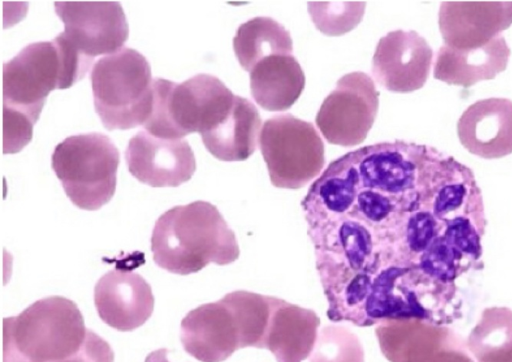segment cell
I'll list each match as a JSON object with an SVG mask.
<instances>
[{
    "mask_svg": "<svg viewBox=\"0 0 512 362\" xmlns=\"http://www.w3.org/2000/svg\"><path fill=\"white\" fill-rule=\"evenodd\" d=\"M130 174L151 187H177L189 181L196 160L185 139H166L145 129L135 134L125 150Z\"/></svg>",
    "mask_w": 512,
    "mask_h": 362,
    "instance_id": "4fadbf2b",
    "label": "cell"
},
{
    "mask_svg": "<svg viewBox=\"0 0 512 362\" xmlns=\"http://www.w3.org/2000/svg\"><path fill=\"white\" fill-rule=\"evenodd\" d=\"M308 12L316 28L327 36H340L353 30L362 20L366 2L309 1Z\"/></svg>",
    "mask_w": 512,
    "mask_h": 362,
    "instance_id": "4316f807",
    "label": "cell"
},
{
    "mask_svg": "<svg viewBox=\"0 0 512 362\" xmlns=\"http://www.w3.org/2000/svg\"><path fill=\"white\" fill-rule=\"evenodd\" d=\"M67 362H114V352L107 341L90 330L84 347Z\"/></svg>",
    "mask_w": 512,
    "mask_h": 362,
    "instance_id": "f1b7e54d",
    "label": "cell"
},
{
    "mask_svg": "<svg viewBox=\"0 0 512 362\" xmlns=\"http://www.w3.org/2000/svg\"><path fill=\"white\" fill-rule=\"evenodd\" d=\"M224 298L236 317L242 348H265L271 315L279 298L245 290L230 292Z\"/></svg>",
    "mask_w": 512,
    "mask_h": 362,
    "instance_id": "484cf974",
    "label": "cell"
},
{
    "mask_svg": "<svg viewBox=\"0 0 512 362\" xmlns=\"http://www.w3.org/2000/svg\"><path fill=\"white\" fill-rule=\"evenodd\" d=\"M310 362H364V350L350 329L326 325L318 333Z\"/></svg>",
    "mask_w": 512,
    "mask_h": 362,
    "instance_id": "83f0119b",
    "label": "cell"
},
{
    "mask_svg": "<svg viewBox=\"0 0 512 362\" xmlns=\"http://www.w3.org/2000/svg\"><path fill=\"white\" fill-rule=\"evenodd\" d=\"M167 349L161 348L148 354L145 362H170L167 358Z\"/></svg>",
    "mask_w": 512,
    "mask_h": 362,
    "instance_id": "f546056e",
    "label": "cell"
},
{
    "mask_svg": "<svg viewBox=\"0 0 512 362\" xmlns=\"http://www.w3.org/2000/svg\"><path fill=\"white\" fill-rule=\"evenodd\" d=\"M55 89H65L57 46L53 41L27 45L3 64V118L34 126Z\"/></svg>",
    "mask_w": 512,
    "mask_h": 362,
    "instance_id": "9c48e42d",
    "label": "cell"
},
{
    "mask_svg": "<svg viewBox=\"0 0 512 362\" xmlns=\"http://www.w3.org/2000/svg\"><path fill=\"white\" fill-rule=\"evenodd\" d=\"M510 53L502 35L475 49L458 50L443 45L436 53L433 76L449 85L467 88L503 72Z\"/></svg>",
    "mask_w": 512,
    "mask_h": 362,
    "instance_id": "ffe728a7",
    "label": "cell"
},
{
    "mask_svg": "<svg viewBox=\"0 0 512 362\" xmlns=\"http://www.w3.org/2000/svg\"><path fill=\"white\" fill-rule=\"evenodd\" d=\"M120 155L109 136L91 132L58 143L51 166L70 201L83 210H98L114 196Z\"/></svg>",
    "mask_w": 512,
    "mask_h": 362,
    "instance_id": "8992f818",
    "label": "cell"
},
{
    "mask_svg": "<svg viewBox=\"0 0 512 362\" xmlns=\"http://www.w3.org/2000/svg\"><path fill=\"white\" fill-rule=\"evenodd\" d=\"M94 108L109 130L144 125L153 106V80L146 57L133 48L97 60L90 74Z\"/></svg>",
    "mask_w": 512,
    "mask_h": 362,
    "instance_id": "5b68a950",
    "label": "cell"
},
{
    "mask_svg": "<svg viewBox=\"0 0 512 362\" xmlns=\"http://www.w3.org/2000/svg\"><path fill=\"white\" fill-rule=\"evenodd\" d=\"M94 303L100 319L110 327L132 331L152 315L154 295L151 286L138 273L113 269L94 287Z\"/></svg>",
    "mask_w": 512,
    "mask_h": 362,
    "instance_id": "e0dca14e",
    "label": "cell"
},
{
    "mask_svg": "<svg viewBox=\"0 0 512 362\" xmlns=\"http://www.w3.org/2000/svg\"><path fill=\"white\" fill-rule=\"evenodd\" d=\"M54 7L64 30L53 41L80 79L95 57L119 51L128 38L126 16L116 1H56Z\"/></svg>",
    "mask_w": 512,
    "mask_h": 362,
    "instance_id": "52a82bcc",
    "label": "cell"
},
{
    "mask_svg": "<svg viewBox=\"0 0 512 362\" xmlns=\"http://www.w3.org/2000/svg\"><path fill=\"white\" fill-rule=\"evenodd\" d=\"M233 49L240 66L250 72L269 56L291 55L293 45L283 25L270 17H255L238 27Z\"/></svg>",
    "mask_w": 512,
    "mask_h": 362,
    "instance_id": "cb8c5ba5",
    "label": "cell"
},
{
    "mask_svg": "<svg viewBox=\"0 0 512 362\" xmlns=\"http://www.w3.org/2000/svg\"><path fill=\"white\" fill-rule=\"evenodd\" d=\"M432 58L431 47L416 31L395 30L378 41L371 70L386 90L410 93L426 83Z\"/></svg>",
    "mask_w": 512,
    "mask_h": 362,
    "instance_id": "5bb4252c",
    "label": "cell"
},
{
    "mask_svg": "<svg viewBox=\"0 0 512 362\" xmlns=\"http://www.w3.org/2000/svg\"><path fill=\"white\" fill-rule=\"evenodd\" d=\"M375 334L389 362H475L465 341L446 325L391 320L378 324Z\"/></svg>",
    "mask_w": 512,
    "mask_h": 362,
    "instance_id": "7c38bea8",
    "label": "cell"
},
{
    "mask_svg": "<svg viewBox=\"0 0 512 362\" xmlns=\"http://www.w3.org/2000/svg\"><path fill=\"white\" fill-rule=\"evenodd\" d=\"M91 329L70 299L46 297L3 320V362H67L85 345Z\"/></svg>",
    "mask_w": 512,
    "mask_h": 362,
    "instance_id": "7a4b0ae2",
    "label": "cell"
},
{
    "mask_svg": "<svg viewBox=\"0 0 512 362\" xmlns=\"http://www.w3.org/2000/svg\"><path fill=\"white\" fill-rule=\"evenodd\" d=\"M151 251L157 266L188 275L210 263L227 265L239 257V245L216 206L194 201L174 206L155 222Z\"/></svg>",
    "mask_w": 512,
    "mask_h": 362,
    "instance_id": "6da1fadb",
    "label": "cell"
},
{
    "mask_svg": "<svg viewBox=\"0 0 512 362\" xmlns=\"http://www.w3.org/2000/svg\"><path fill=\"white\" fill-rule=\"evenodd\" d=\"M465 344L475 362H512V310L485 308Z\"/></svg>",
    "mask_w": 512,
    "mask_h": 362,
    "instance_id": "d4e9b609",
    "label": "cell"
},
{
    "mask_svg": "<svg viewBox=\"0 0 512 362\" xmlns=\"http://www.w3.org/2000/svg\"><path fill=\"white\" fill-rule=\"evenodd\" d=\"M251 95L262 109L288 110L305 87V74L291 55H272L261 60L249 74Z\"/></svg>",
    "mask_w": 512,
    "mask_h": 362,
    "instance_id": "7402d4cb",
    "label": "cell"
},
{
    "mask_svg": "<svg viewBox=\"0 0 512 362\" xmlns=\"http://www.w3.org/2000/svg\"><path fill=\"white\" fill-rule=\"evenodd\" d=\"M428 148L396 140L357 149L360 186L419 206L421 172Z\"/></svg>",
    "mask_w": 512,
    "mask_h": 362,
    "instance_id": "8fae6325",
    "label": "cell"
},
{
    "mask_svg": "<svg viewBox=\"0 0 512 362\" xmlns=\"http://www.w3.org/2000/svg\"><path fill=\"white\" fill-rule=\"evenodd\" d=\"M457 134L464 148L478 157L512 154V101L495 97L476 101L459 118Z\"/></svg>",
    "mask_w": 512,
    "mask_h": 362,
    "instance_id": "ac0fdd59",
    "label": "cell"
},
{
    "mask_svg": "<svg viewBox=\"0 0 512 362\" xmlns=\"http://www.w3.org/2000/svg\"><path fill=\"white\" fill-rule=\"evenodd\" d=\"M259 147L270 181L278 188H302L324 167V143L316 128L289 113L264 122Z\"/></svg>",
    "mask_w": 512,
    "mask_h": 362,
    "instance_id": "ba28073f",
    "label": "cell"
},
{
    "mask_svg": "<svg viewBox=\"0 0 512 362\" xmlns=\"http://www.w3.org/2000/svg\"><path fill=\"white\" fill-rule=\"evenodd\" d=\"M359 190L356 150L331 162L313 182L301 205L308 228L346 216Z\"/></svg>",
    "mask_w": 512,
    "mask_h": 362,
    "instance_id": "d6986e66",
    "label": "cell"
},
{
    "mask_svg": "<svg viewBox=\"0 0 512 362\" xmlns=\"http://www.w3.org/2000/svg\"><path fill=\"white\" fill-rule=\"evenodd\" d=\"M180 339L200 362H223L242 348L236 317L224 297L191 310L181 321Z\"/></svg>",
    "mask_w": 512,
    "mask_h": 362,
    "instance_id": "2e32d148",
    "label": "cell"
},
{
    "mask_svg": "<svg viewBox=\"0 0 512 362\" xmlns=\"http://www.w3.org/2000/svg\"><path fill=\"white\" fill-rule=\"evenodd\" d=\"M379 92L364 72L345 74L324 99L315 121L330 144L351 147L361 144L376 119Z\"/></svg>",
    "mask_w": 512,
    "mask_h": 362,
    "instance_id": "30bf717a",
    "label": "cell"
},
{
    "mask_svg": "<svg viewBox=\"0 0 512 362\" xmlns=\"http://www.w3.org/2000/svg\"><path fill=\"white\" fill-rule=\"evenodd\" d=\"M235 96L210 74H197L182 83L155 78L152 112L144 129L166 139H181L194 132L203 135L227 117Z\"/></svg>",
    "mask_w": 512,
    "mask_h": 362,
    "instance_id": "277c9868",
    "label": "cell"
},
{
    "mask_svg": "<svg viewBox=\"0 0 512 362\" xmlns=\"http://www.w3.org/2000/svg\"><path fill=\"white\" fill-rule=\"evenodd\" d=\"M454 283L434 279L418 266L392 261L373 277L365 304V327L391 320L417 319L438 325L460 317Z\"/></svg>",
    "mask_w": 512,
    "mask_h": 362,
    "instance_id": "3957f363",
    "label": "cell"
},
{
    "mask_svg": "<svg viewBox=\"0 0 512 362\" xmlns=\"http://www.w3.org/2000/svg\"><path fill=\"white\" fill-rule=\"evenodd\" d=\"M320 319L311 309L278 299L270 319L265 348L277 362H302L313 351Z\"/></svg>",
    "mask_w": 512,
    "mask_h": 362,
    "instance_id": "44dd1931",
    "label": "cell"
},
{
    "mask_svg": "<svg viewBox=\"0 0 512 362\" xmlns=\"http://www.w3.org/2000/svg\"><path fill=\"white\" fill-rule=\"evenodd\" d=\"M261 117L256 106L236 95L227 117L213 130L201 135L205 148L218 160L244 161L259 143Z\"/></svg>",
    "mask_w": 512,
    "mask_h": 362,
    "instance_id": "603a6c76",
    "label": "cell"
},
{
    "mask_svg": "<svg viewBox=\"0 0 512 362\" xmlns=\"http://www.w3.org/2000/svg\"><path fill=\"white\" fill-rule=\"evenodd\" d=\"M438 24L444 45L475 49L511 26L512 1H443Z\"/></svg>",
    "mask_w": 512,
    "mask_h": 362,
    "instance_id": "9a60e30c",
    "label": "cell"
}]
</instances>
